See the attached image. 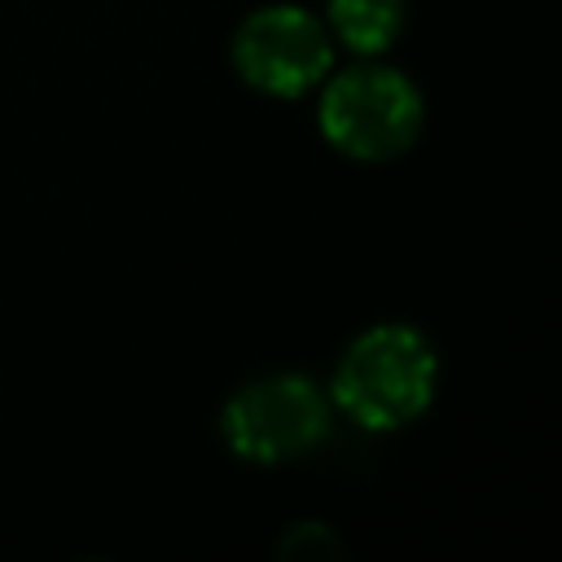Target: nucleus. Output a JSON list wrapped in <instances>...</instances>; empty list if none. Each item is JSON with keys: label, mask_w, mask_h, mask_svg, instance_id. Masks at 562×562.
<instances>
[{"label": "nucleus", "mask_w": 562, "mask_h": 562, "mask_svg": "<svg viewBox=\"0 0 562 562\" xmlns=\"http://www.w3.org/2000/svg\"><path fill=\"white\" fill-rule=\"evenodd\" d=\"M435 351L408 325L364 329L334 369V404L364 430H400L435 395Z\"/></svg>", "instance_id": "nucleus-1"}, {"label": "nucleus", "mask_w": 562, "mask_h": 562, "mask_svg": "<svg viewBox=\"0 0 562 562\" xmlns=\"http://www.w3.org/2000/svg\"><path fill=\"white\" fill-rule=\"evenodd\" d=\"M321 127L329 145L351 158H395L413 145L422 127V97L400 70L351 66L325 83Z\"/></svg>", "instance_id": "nucleus-2"}, {"label": "nucleus", "mask_w": 562, "mask_h": 562, "mask_svg": "<svg viewBox=\"0 0 562 562\" xmlns=\"http://www.w3.org/2000/svg\"><path fill=\"white\" fill-rule=\"evenodd\" d=\"M224 443L259 465H277L316 448L329 430V400L299 373H272L246 382L220 417Z\"/></svg>", "instance_id": "nucleus-3"}, {"label": "nucleus", "mask_w": 562, "mask_h": 562, "mask_svg": "<svg viewBox=\"0 0 562 562\" xmlns=\"http://www.w3.org/2000/svg\"><path fill=\"white\" fill-rule=\"evenodd\" d=\"M334 48L329 31L294 4H272L250 13L233 35L237 75L268 97H303L329 75Z\"/></svg>", "instance_id": "nucleus-4"}, {"label": "nucleus", "mask_w": 562, "mask_h": 562, "mask_svg": "<svg viewBox=\"0 0 562 562\" xmlns=\"http://www.w3.org/2000/svg\"><path fill=\"white\" fill-rule=\"evenodd\" d=\"M334 35L356 53H382L404 26V0H329Z\"/></svg>", "instance_id": "nucleus-5"}, {"label": "nucleus", "mask_w": 562, "mask_h": 562, "mask_svg": "<svg viewBox=\"0 0 562 562\" xmlns=\"http://www.w3.org/2000/svg\"><path fill=\"white\" fill-rule=\"evenodd\" d=\"M281 553H285V558H329V553H338V540H334L325 527L303 522V527H294V531L281 540Z\"/></svg>", "instance_id": "nucleus-6"}]
</instances>
